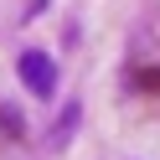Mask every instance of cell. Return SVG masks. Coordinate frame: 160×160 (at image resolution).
I'll list each match as a JSON object with an SVG mask.
<instances>
[{
  "label": "cell",
  "instance_id": "1",
  "mask_svg": "<svg viewBox=\"0 0 160 160\" xmlns=\"http://www.w3.org/2000/svg\"><path fill=\"white\" fill-rule=\"evenodd\" d=\"M16 67H21V83L31 88L36 98H47V93L57 88V62H52L47 52H21V62H16Z\"/></svg>",
  "mask_w": 160,
  "mask_h": 160
},
{
  "label": "cell",
  "instance_id": "2",
  "mask_svg": "<svg viewBox=\"0 0 160 160\" xmlns=\"http://www.w3.org/2000/svg\"><path fill=\"white\" fill-rule=\"evenodd\" d=\"M72 124H78V108H67V114H62V129H57V145H62V139L72 134Z\"/></svg>",
  "mask_w": 160,
  "mask_h": 160
}]
</instances>
